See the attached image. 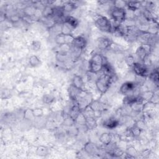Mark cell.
<instances>
[{
  "instance_id": "6da1fadb",
  "label": "cell",
  "mask_w": 159,
  "mask_h": 159,
  "mask_svg": "<svg viewBox=\"0 0 159 159\" xmlns=\"http://www.w3.org/2000/svg\"><path fill=\"white\" fill-rule=\"evenodd\" d=\"M104 62V58L101 54L97 53L93 55L88 62L89 71L98 74L99 72L101 71Z\"/></svg>"
},
{
  "instance_id": "7a4b0ae2",
  "label": "cell",
  "mask_w": 159,
  "mask_h": 159,
  "mask_svg": "<svg viewBox=\"0 0 159 159\" xmlns=\"http://www.w3.org/2000/svg\"><path fill=\"white\" fill-rule=\"evenodd\" d=\"M94 24L96 27L101 31L106 33H112V24L109 19L106 16L97 14L94 19Z\"/></svg>"
},
{
  "instance_id": "3957f363",
  "label": "cell",
  "mask_w": 159,
  "mask_h": 159,
  "mask_svg": "<svg viewBox=\"0 0 159 159\" xmlns=\"http://www.w3.org/2000/svg\"><path fill=\"white\" fill-rule=\"evenodd\" d=\"M113 76L102 73L96 78L95 80V86L99 92L104 94L107 91L112 82Z\"/></svg>"
},
{
  "instance_id": "277c9868",
  "label": "cell",
  "mask_w": 159,
  "mask_h": 159,
  "mask_svg": "<svg viewBox=\"0 0 159 159\" xmlns=\"http://www.w3.org/2000/svg\"><path fill=\"white\" fill-rule=\"evenodd\" d=\"M110 16L116 24H123L127 19V11L124 7L114 6L111 9Z\"/></svg>"
},
{
  "instance_id": "5b68a950",
  "label": "cell",
  "mask_w": 159,
  "mask_h": 159,
  "mask_svg": "<svg viewBox=\"0 0 159 159\" xmlns=\"http://www.w3.org/2000/svg\"><path fill=\"white\" fill-rule=\"evenodd\" d=\"M152 51V46L148 43H142L135 51V55L139 60L144 62Z\"/></svg>"
},
{
  "instance_id": "8992f818",
  "label": "cell",
  "mask_w": 159,
  "mask_h": 159,
  "mask_svg": "<svg viewBox=\"0 0 159 159\" xmlns=\"http://www.w3.org/2000/svg\"><path fill=\"white\" fill-rule=\"evenodd\" d=\"M132 68L136 76L146 78L149 75L148 67L144 63L135 61Z\"/></svg>"
},
{
  "instance_id": "52a82bcc",
  "label": "cell",
  "mask_w": 159,
  "mask_h": 159,
  "mask_svg": "<svg viewBox=\"0 0 159 159\" xmlns=\"http://www.w3.org/2000/svg\"><path fill=\"white\" fill-rule=\"evenodd\" d=\"M87 45V40L84 35H80L75 37L73 42L71 43L70 47L76 50L83 51Z\"/></svg>"
},
{
  "instance_id": "ba28073f",
  "label": "cell",
  "mask_w": 159,
  "mask_h": 159,
  "mask_svg": "<svg viewBox=\"0 0 159 159\" xmlns=\"http://www.w3.org/2000/svg\"><path fill=\"white\" fill-rule=\"evenodd\" d=\"M137 84L135 82L127 81L124 83L120 87V92L124 96L134 94V93L136 89Z\"/></svg>"
},
{
  "instance_id": "9c48e42d",
  "label": "cell",
  "mask_w": 159,
  "mask_h": 159,
  "mask_svg": "<svg viewBox=\"0 0 159 159\" xmlns=\"http://www.w3.org/2000/svg\"><path fill=\"white\" fill-rule=\"evenodd\" d=\"M112 43L113 42L111 40V39L106 37H100L98 40V46L99 48L102 50L111 48Z\"/></svg>"
},
{
  "instance_id": "30bf717a",
  "label": "cell",
  "mask_w": 159,
  "mask_h": 159,
  "mask_svg": "<svg viewBox=\"0 0 159 159\" xmlns=\"http://www.w3.org/2000/svg\"><path fill=\"white\" fill-rule=\"evenodd\" d=\"M81 112L82 110L80 108L77 104L75 103V104L70 108L69 111V117L75 122Z\"/></svg>"
},
{
  "instance_id": "8fae6325",
  "label": "cell",
  "mask_w": 159,
  "mask_h": 159,
  "mask_svg": "<svg viewBox=\"0 0 159 159\" xmlns=\"http://www.w3.org/2000/svg\"><path fill=\"white\" fill-rule=\"evenodd\" d=\"M119 124V121L118 119L114 117H110L105 120L102 123V126L108 129H113L116 128Z\"/></svg>"
},
{
  "instance_id": "7c38bea8",
  "label": "cell",
  "mask_w": 159,
  "mask_h": 159,
  "mask_svg": "<svg viewBox=\"0 0 159 159\" xmlns=\"http://www.w3.org/2000/svg\"><path fill=\"white\" fill-rule=\"evenodd\" d=\"M125 6L128 10L135 12L140 9L142 7V2L137 1H125Z\"/></svg>"
},
{
  "instance_id": "4fadbf2b",
  "label": "cell",
  "mask_w": 159,
  "mask_h": 159,
  "mask_svg": "<svg viewBox=\"0 0 159 159\" xmlns=\"http://www.w3.org/2000/svg\"><path fill=\"white\" fill-rule=\"evenodd\" d=\"M71 85L80 90H83L84 86V81L83 78L80 75H75L73 78Z\"/></svg>"
},
{
  "instance_id": "5bb4252c",
  "label": "cell",
  "mask_w": 159,
  "mask_h": 159,
  "mask_svg": "<svg viewBox=\"0 0 159 159\" xmlns=\"http://www.w3.org/2000/svg\"><path fill=\"white\" fill-rule=\"evenodd\" d=\"M61 8L64 12H70L76 9L78 4L75 1H66L61 4Z\"/></svg>"
},
{
  "instance_id": "9a60e30c",
  "label": "cell",
  "mask_w": 159,
  "mask_h": 159,
  "mask_svg": "<svg viewBox=\"0 0 159 159\" xmlns=\"http://www.w3.org/2000/svg\"><path fill=\"white\" fill-rule=\"evenodd\" d=\"M66 22V24H68L69 25H70L74 30L78 26L79 24V22L78 20V19L70 15H68L66 16H65L63 19V21Z\"/></svg>"
},
{
  "instance_id": "2e32d148",
  "label": "cell",
  "mask_w": 159,
  "mask_h": 159,
  "mask_svg": "<svg viewBox=\"0 0 159 159\" xmlns=\"http://www.w3.org/2000/svg\"><path fill=\"white\" fill-rule=\"evenodd\" d=\"M84 125L88 129L91 130L95 128L97 125V122L95 117H85Z\"/></svg>"
},
{
  "instance_id": "e0dca14e",
  "label": "cell",
  "mask_w": 159,
  "mask_h": 159,
  "mask_svg": "<svg viewBox=\"0 0 159 159\" xmlns=\"http://www.w3.org/2000/svg\"><path fill=\"white\" fill-rule=\"evenodd\" d=\"M112 135L110 133H103L99 137V141L104 145H107L112 142Z\"/></svg>"
},
{
  "instance_id": "ac0fdd59",
  "label": "cell",
  "mask_w": 159,
  "mask_h": 159,
  "mask_svg": "<svg viewBox=\"0 0 159 159\" xmlns=\"http://www.w3.org/2000/svg\"><path fill=\"white\" fill-rule=\"evenodd\" d=\"M84 150L88 154L90 155H94L96 152V148L93 145V143H91L90 142L86 144Z\"/></svg>"
},
{
  "instance_id": "d6986e66",
  "label": "cell",
  "mask_w": 159,
  "mask_h": 159,
  "mask_svg": "<svg viewBox=\"0 0 159 159\" xmlns=\"http://www.w3.org/2000/svg\"><path fill=\"white\" fill-rule=\"evenodd\" d=\"M29 63L32 66H37L40 65V60L36 55H32L29 58Z\"/></svg>"
},
{
  "instance_id": "ffe728a7",
  "label": "cell",
  "mask_w": 159,
  "mask_h": 159,
  "mask_svg": "<svg viewBox=\"0 0 159 159\" xmlns=\"http://www.w3.org/2000/svg\"><path fill=\"white\" fill-rule=\"evenodd\" d=\"M125 62L127 64V66H129V67L132 68L133 65L134 64V63L135 62V58L134 57L133 55H129L128 56H127L125 58Z\"/></svg>"
},
{
  "instance_id": "44dd1931",
  "label": "cell",
  "mask_w": 159,
  "mask_h": 159,
  "mask_svg": "<svg viewBox=\"0 0 159 159\" xmlns=\"http://www.w3.org/2000/svg\"><path fill=\"white\" fill-rule=\"evenodd\" d=\"M149 78H150L151 80L153 81V83L157 84L158 81V73L157 69L155 70H153L150 75H149Z\"/></svg>"
},
{
  "instance_id": "7402d4cb",
  "label": "cell",
  "mask_w": 159,
  "mask_h": 159,
  "mask_svg": "<svg viewBox=\"0 0 159 159\" xmlns=\"http://www.w3.org/2000/svg\"><path fill=\"white\" fill-rule=\"evenodd\" d=\"M137 154V151L135 150V148L133 147H130L129 148H127V155H129V158H134L135 157V155Z\"/></svg>"
},
{
  "instance_id": "603a6c76",
  "label": "cell",
  "mask_w": 159,
  "mask_h": 159,
  "mask_svg": "<svg viewBox=\"0 0 159 159\" xmlns=\"http://www.w3.org/2000/svg\"><path fill=\"white\" fill-rule=\"evenodd\" d=\"M34 117H40L43 115V111L42 109H35L32 110Z\"/></svg>"
},
{
  "instance_id": "cb8c5ba5",
  "label": "cell",
  "mask_w": 159,
  "mask_h": 159,
  "mask_svg": "<svg viewBox=\"0 0 159 159\" xmlns=\"http://www.w3.org/2000/svg\"><path fill=\"white\" fill-rule=\"evenodd\" d=\"M9 19L12 22L15 23L17 22L19 20H20V16H19L17 14H12L10 16Z\"/></svg>"
},
{
  "instance_id": "d4e9b609",
  "label": "cell",
  "mask_w": 159,
  "mask_h": 159,
  "mask_svg": "<svg viewBox=\"0 0 159 159\" xmlns=\"http://www.w3.org/2000/svg\"><path fill=\"white\" fill-rule=\"evenodd\" d=\"M40 42L39 41H35L34 42L32 43V47H33V49L34 50H38L40 48Z\"/></svg>"
}]
</instances>
